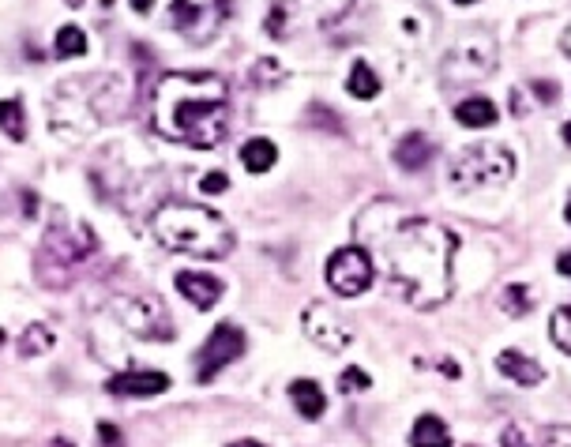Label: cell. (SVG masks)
<instances>
[{
    "mask_svg": "<svg viewBox=\"0 0 571 447\" xmlns=\"http://www.w3.org/2000/svg\"><path fill=\"white\" fill-rule=\"evenodd\" d=\"M357 245L380 267L391 293L410 309H436L451 297L459 237L433 218L406 215L395 200L369 203L354 222Z\"/></svg>",
    "mask_w": 571,
    "mask_h": 447,
    "instance_id": "obj_1",
    "label": "cell"
},
{
    "mask_svg": "<svg viewBox=\"0 0 571 447\" xmlns=\"http://www.w3.org/2000/svg\"><path fill=\"white\" fill-rule=\"evenodd\" d=\"M155 132L166 143L211 151L230 132V87L215 72H170L155 87Z\"/></svg>",
    "mask_w": 571,
    "mask_h": 447,
    "instance_id": "obj_2",
    "label": "cell"
},
{
    "mask_svg": "<svg viewBox=\"0 0 571 447\" xmlns=\"http://www.w3.org/2000/svg\"><path fill=\"white\" fill-rule=\"evenodd\" d=\"M124 109V83L109 72L83 79H64L49 98V124L64 139L94 136L106 121H117Z\"/></svg>",
    "mask_w": 571,
    "mask_h": 447,
    "instance_id": "obj_3",
    "label": "cell"
},
{
    "mask_svg": "<svg viewBox=\"0 0 571 447\" xmlns=\"http://www.w3.org/2000/svg\"><path fill=\"white\" fill-rule=\"evenodd\" d=\"M151 230H155L158 245L185 252V256H200V260H222L233 248V230L211 207L166 203L151 218Z\"/></svg>",
    "mask_w": 571,
    "mask_h": 447,
    "instance_id": "obj_4",
    "label": "cell"
},
{
    "mask_svg": "<svg viewBox=\"0 0 571 447\" xmlns=\"http://www.w3.org/2000/svg\"><path fill=\"white\" fill-rule=\"evenodd\" d=\"M94 252H98V237H94L91 226L79 222V218H68L64 211H53L49 215L46 241L38 245V282L46 290L72 286L76 271Z\"/></svg>",
    "mask_w": 571,
    "mask_h": 447,
    "instance_id": "obj_5",
    "label": "cell"
},
{
    "mask_svg": "<svg viewBox=\"0 0 571 447\" xmlns=\"http://www.w3.org/2000/svg\"><path fill=\"white\" fill-rule=\"evenodd\" d=\"M511 173H515V155L508 147H500V143H470L451 162V185L459 192H485V188L508 185Z\"/></svg>",
    "mask_w": 571,
    "mask_h": 447,
    "instance_id": "obj_6",
    "label": "cell"
},
{
    "mask_svg": "<svg viewBox=\"0 0 571 447\" xmlns=\"http://www.w3.org/2000/svg\"><path fill=\"white\" fill-rule=\"evenodd\" d=\"M354 0H282L267 16V34L286 38L297 27H331L342 12H350Z\"/></svg>",
    "mask_w": 571,
    "mask_h": 447,
    "instance_id": "obj_7",
    "label": "cell"
},
{
    "mask_svg": "<svg viewBox=\"0 0 571 447\" xmlns=\"http://www.w3.org/2000/svg\"><path fill=\"white\" fill-rule=\"evenodd\" d=\"M230 19V0H173L170 4V23L173 31L188 38V42H211Z\"/></svg>",
    "mask_w": 571,
    "mask_h": 447,
    "instance_id": "obj_8",
    "label": "cell"
},
{
    "mask_svg": "<svg viewBox=\"0 0 571 447\" xmlns=\"http://www.w3.org/2000/svg\"><path fill=\"white\" fill-rule=\"evenodd\" d=\"M117 320L128 335L136 339H151V342H170L173 339V327H170V312L162 309V301L155 297H124L113 305Z\"/></svg>",
    "mask_w": 571,
    "mask_h": 447,
    "instance_id": "obj_9",
    "label": "cell"
},
{
    "mask_svg": "<svg viewBox=\"0 0 571 447\" xmlns=\"http://www.w3.org/2000/svg\"><path fill=\"white\" fill-rule=\"evenodd\" d=\"M372 278H376V271H372L369 252L361 245L339 248L327 260V286L335 293H342V297H361L372 286Z\"/></svg>",
    "mask_w": 571,
    "mask_h": 447,
    "instance_id": "obj_10",
    "label": "cell"
},
{
    "mask_svg": "<svg viewBox=\"0 0 571 447\" xmlns=\"http://www.w3.org/2000/svg\"><path fill=\"white\" fill-rule=\"evenodd\" d=\"M241 354H245V331L237 324H218L200 346V354H196V380L211 384L218 372L233 365Z\"/></svg>",
    "mask_w": 571,
    "mask_h": 447,
    "instance_id": "obj_11",
    "label": "cell"
},
{
    "mask_svg": "<svg viewBox=\"0 0 571 447\" xmlns=\"http://www.w3.org/2000/svg\"><path fill=\"white\" fill-rule=\"evenodd\" d=\"M301 324H305V335L327 354H346V346L354 342V331L342 324L327 305H309L305 316H301Z\"/></svg>",
    "mask_w": 571,
    "mask_h": 447,
    "instance_id": "obj_12",
    "label": "cell"
},
{
    "mask_svg": "<svg viewBox=\"0 0 571 447\" xmlns=\"http://www.w3.org/2000/svg\"><path fill=\"white\" fill-rule=\"evenodd\" d=\"M106 391L117 399H155L162 391H170V376L166 372H121V376H109Z\"/></svg>",
    "mask_w": 571,
    "mask_h": 447,
    "instance_id": "obj_13",
    "label": "cell"
},
{
    "mask_svg": "<svg viewBox=\"0 0 571 447\" xmlns=\"http://www.w3.org/2000/svg\"><path fill=\"white\" fill-rule=\"evenodd\" d=\"M478 46V34L474 38H466L463 46L459 49H451V57H448V64H444V76H451L459 64H466L463 72H459V79H478V76H485L489 68H493V61H496V46L485 38L481 42V49H474Z\"/></svg>",
    "mask_w": 571,
    "mask_h": 447,
    "instance_id": "obj_14",
    "label": "cell"
},
{
    "mask_svg": "<svg viewBox=\"0 0 571 447\" xmlns=\"http://www.w3.org/2000/svg\"><path fill=\"white\" fill-rule=\"evenodd\" d=\"M177 290L196 309H215L218 297H222V282L215 275H203V271H181L177 275Z\"/></svg>",
    "mask_w": 571,
    "mask_h": 447,
    "instance_id": "obj_15",
    "label": "cell"
},
{
    "mask_svg": "<svg viewBox=\"0 0 571 447\" xmlns=\"http://www.w3.org/2000/svg\"><path fill=\"white\" fill-rule=\"evenodd\" d=\"M496 369H500V376H508L511 384L519 387H538L545 380V369H541L534 357L519 354V350H500L496 354Z\"/></svg>",
    "mask_w": 571,
    "mask_h": 447,
    "instance_id": "obj_16",
    "label": "cell"
},
{
    "mask_svg": "<svg viewBox=\"0 0 571 447\" xmlns=\"http://www.w3.org/2000/svg\"><path fill=\"white\" fill-rule=\"evenodd\" d=\"M395 162H399L406 173L425 170V166L433 162V143H429V136H421V132H410V136H406L399 147H395Z\"/></svg>",
    "mask_w": 571,
    "mask_h": 447,
    "instance_id": "obj_17",
    "label": "cell"
},
{
    "mask_svg": "<svg viewBox=\"0 0 571 447\" xmlns=\"http://www.w3.org/2000/svg\"><path fill=\"white\" fill-rule=\"evenodd\" d=\"M410 447H451V429L436 414H421L410 429Z\"/></svg>",
    "mask_w": 571,
    "mask_h": 447,
    "instance_id": "obj_18",
    "label": "cell"
},
{
    "mask_svg": "<svg viewBox=\"0 0 571 447\" xmlns=\"http://www.w3.org/2000/svg\"><path fill=\"white\" fill-rule=\"evenodd\" d=\"M290 399H294L297 414L305 417V421H316V417L327 410V399L316 380H294V384H290Z\"/></svg>",
    "mask_w": 571,
    "mask_h": 447,
    "instance_id": "obj_19",
    "label": "cell"
},
{
    "mask_svg": "<svg viewBox=\"0 0 571 447\" xmlns=\"http://www.w3.org/2000/svg\"><path fill=\"white\" fill-rule=\"evenodd\" d=\"M241 162H245V170L248 173H267V170H275V162H278V147L271 143V139H248L245 147H241Z\"/></svg>",
    "mask_w": 571,
    "mask_h": 447,
    "instance_id": "obj_20",
    "label": "cell"
},
{
    "mask_svg": "<svg viewBox=\"0 0 571 447\" xmlns=\"http://www.w3.org/2000/svg\"><path fill=\"white\" fill-rule=\"evenodd\" d=\"M455 121L466 124V128H489V124H496V106L489 98H466L455 106Z\"/></svg>",
    "mask_w": 571,
    "mask_h": 447,
    "instance_id": "obj_21",
    "label": "cell"
},
{
    "mask_svg": "<svg viewBox=\"0 0 571 447\" xmlns=\"http://www.w3.org/2000/svg\"><path fill=\"white\" fill-rule=\"evenodd\" d=\"M0 128L8 139H27V117H23V102L19 98H4L0 102Z\"/></svg>",
    "mask_w": 571,
    "mask_h": 447,
    "instance_id": "obj_22",
    "label": "cell"
},
{
    "mask_svg": "<svg viewBox=\"0 0 571 447\" xmlns=\"http://www.w3.org/2000/svg\"><path fill=\"white\" fill-rule=\"evenodd\" d=\"M350 94L354 98H361V102H369V98H376L380 94V79H376V72L369 68V61H357L354 68H350Z\"/></svg>",
    "mask_w": 571,
    "mask_h": 447,
    "instance_id": "obj_23",
    "label": "cell"
},
{
    "mask_svg": "<svg viewBox=\"0 0 571 447\" xmlns=\"http://www.w3.org/2000/svg\"><path fill=\"white\" fill-rule=\"evenodd\" d=\"M496 305L508 312V316H526V312L534 309V290L530 286H504V293L496 297Z\"/></svg>",
    "mask_w": 571,
    "mask_h": 447,
    "instance_id": "obj_24",
    "label": "cell"
},
{
    "mask_svg": "<svg viewBox=\"0 0 571 447\" xmlns=\"http://www.w3.org/2000/svg\"><path fill=\"white\" fill-rule=\"evenodd\" d=\"M49 346H53V331H49L46 324H31L16 342L19 357H38V354H46Z\"/></svg>",
    "mask_w": 571,
    "mask_h": 447,
    "instance_id": "obj_25",
    "label": "cell"
},
{
    "mask_svg": "<svg viewBox=\"0 0 571 447\" xmlns=\"http://www.w3.org/2000/svg\"><path fill=\"white\" fill-rule=\"evenodd\" d=\"M87 53V34L79 27H61L57 31V57L68 61V57H83Z\"/></svg>",
    "mask_w": 571,
    "mask_h": 447,
    "instance_id": "obj_26",
    "label": "cell"
},
{
    "mask_svg": "<svg viewBox=\"0 0 571 447\" xmlns=\"http://www.w3.org/2000/svg\"><path fill=\"white\" fill-rule=\"evenodd\" d=\"M549 335H553V342L564 354H571V305H564V309H556L549 316Z\"/></svg>",
    "mask_w": 571,
    "mask_h": 447,
    "instance_id": "obj_27",
    "label": "cell"
},
{
    "mask_svg": "<svg viewBox=\"0 0 571 447\" xmlns=\"http://www.w3.org/2000/svg\"><path fill=\"white\" fill-rule=\"evenodd\" d=\"M541 447H571V429L568 425H549L541 432Z\"/></svg>",
    "mask_w": 571,
    "mask_h": 447,
    "instance_id": "obj_28",
    "label": "cell"
},
{
    "mask_svg": "<svg viewBox=\"0 0 571 447\" xmlns=\"http://www.w3.org/2000/svg\"><path fill=\"white\" fill-rule=\"evenodd\" d=\"M339 384H342V391H365V387H372V380H369V372H361L350 365V369L339 376Z\"/></svg>",
    "mask_w": 571,
    "mask_h": 447,
    "instance_id": "obj_29",
    "label": "cell"
},
{
    "mask_svg": "<svg viewBox=\"0 0 571 447\" xmlns=\"http://www.w3.org/2000/svg\"><path fill=\"white\" fill-rule=\"evenodd\" d=\"M230 188V177L222 170H211V173H203V181H200V192H207V196H218V192H226Z\"/></svg>",
    "mask_w": 571,
    "mask_h": 447,
    "instance_id": "obj_30",
    "label": "cell"
},
{
    "mask_svg": "<svg viewBox=\"0 0 571 447\" xmlns=\"http://www.w3.org/2000/svg\"><path fill=\"white\" fill-rule=\"evenodd\" d=\"M278 76H282V68H278V64L271 61V57H263V61L256 64V68H252V83H256V87H263L267 79H278Z\"/></svg>",
    "mask_w": 571,
    "mask_h": 447,
    "instance_id": "obj_31",
    "label": "cell"
},
{
    "mask_svg": "<svg viewBox=\"0 0 571 447\" xmlns=\"http://www.w3.org/2000/svg\"><path fill=\"white\" fill-rule=\"evenodd\" d=\"M500 447H526V436L511 425V429H504V436H500Z\"/></svg>",
    "mask_w": 571,
    "mask_h": 447,
    "instance_id": "obj_32",
    "label": "cell"
},
{
    "mask_svg": "<svg viewBox=\"0 0 571 447\" xmlns=\"http://www.w3.org/2000/svg\"><path fill=\"white\" fill-rule=\"evenodd\" d=\"M98 436H102V444H109V447H121V432L113 429V425H106V421L98 425Z\"/></svg>",
    "mask_w": 571,
    "mask_h": 447,
    "instance_id": "obj_33",
    "label": "cell"
},
{
    "mask_svg": "<svg viewBox=\"0 0 571 447\" xmlns=\"http://www.w3.org/2000/svg\"><path fill=\"white\" fill-rule=\"evenodd\" d=\"M534 91H538V98H541V102H553V98H556L553 83H545V79H541V83H534Z\"/></svg>",
    "mask_w": 571,
    "mask_h": 447,
    "instance_id": "obj_34",
    "label": "cell"
},
{
    "mask_svg": "<svg viewBox=\"0 0 571 447\" xmlns=\"http://www.w3.org/2000/svg\"><path fill=\"white\" fill-rule=\"evenodd\" d=\"M556 271L571 278V248H568V252H564V256H560V260H556Z\"/></svg>",
    "mask_w": 571,
    "mask_h": 447,
    "instance_id": "obj_35",
    "label": "cell"
},
{
    "mask_svg": "<svg viewBox=\"0 0 571 447\" xmlns=\"http://www.w3.org/2000/svg\"><path fill=\"white\" fill-rule=\"evenodd\" d=\"M132 4V12H151L155 8V0H128Z\"/></svg>",
    "mask_w": 571,
    "mask_h": 447,
    "instance_id": "obj_36",
    "label": "cell"
},
{
    "mask_svg": "<svg viewBox=\"0 0 571 447\" xmlns=\"http://www.w3.org/2000/svg\"><path fill=\"white\" fill-rule=\"evenodd\" d=\"M230 447H267V444H260V440H237V444Z\"/></svg>",
    "mask_w": 571,
    "mask_h": 447,
    "instance_id": "obj_37",
    "label": "cell"
},
{
    "mask_svg": "<svg viewBox=\"0 0 571 447\" xmlns=\"http://www.w3.org/2000/svg\"><path fill=\"white\" fill-rule=\"evenodd\" d=\"M560 136H564V143H568V147H571V121L564 124V132H560Z\"/></svg>",
    "mask_w": 571,
    "mask_h": 447,
    "instance_id": "obj_38",
    "label": "cell"
},
{
    "mask_svg": "<svg viewBox=\"0 0 571 447\" xmlns=\"http://www.w3.org/2000/svg\"><path fill=\"white\" fill-rule=\"evenodd\" d=\"M49 447H72V444H68L64 436H57V440H53V444H49Z\"/></svg>",
    "mask_w": 571,
    "mask_h": 447,
    "instance_id": "obj_39",
    "label": "cell"
},
{
    "mask_svg": "<svg viewBox=\"0 0 571 447\" xmlns=\"http://www.w3.org/2000/svg\"><path fill=\"white\" fill-rule=\"evenodd\" d=\"M564 49L571 53V27H568V34H564Z\"/></svg>",
    "mask_w": 571,
    "mask_h": 447,
    "instance_id": "obj_40",
    "label": "cell"
},
{
    "mask_svg": "<svg viewBox=\"0 0 571 447\" xmlns=\"http://www.w3.org/2000/svg\"><path fill=\"white\" fill-rule=\"evenodd\" d=\"M64 4H68V8H79V4H83V0H64Z\"/></svg>",
    "mask_w": 571,
    "mask_h": 447,
    "instance_id": "obj_41",
    "label": "cell"
},
{
    "mask_svg": "<svg viewBox=\"0 0 571 447\" xmlns=\"http://www.w3.org/2000/svg\"><path fill=\"white\" fill-rule=\"evenodd\" d=\"M455 4H478V0H455Z\"/></svg>",
    "mask_w": 571,
    "mask_h": 447,
    "instance_id": "obj_42",
    "label": "cell"
},
{
    "mask_svg": "<svg viewBox=\"0 0 571 447\" xmlns=\"http://www.w3.org/2000/svg\"><path fill=\"white\" fill-rule=\"evenodd\" d=\"M564 211H568V222H571V200H568V207H564Z\"/></svg>",
    "mask_w": 571,
    "mask_h": 447,
    "instance_id": "obj_43",
    "label": "cell"
},
{
    "mask_svg": "<svg viewBox=\"0 0 571 447\" xmlns=\"http://www.w3.org/2000/svg\"><path fill=\"white\" fill-rule=\"evenodd\" d=\"M0 346H4V331H0Z\"/></svg>",
    "mask_w": 571,
    "mask_h": 447,
    "instance_id": "obj_44",
    "label": "cell"
}]
</instances>
